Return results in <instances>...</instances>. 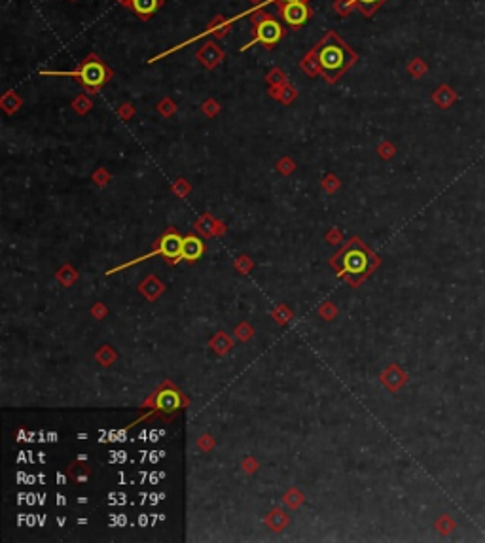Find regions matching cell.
<instances>
[{"label": "cell", "instance_id": "1", "mask_svg": "<svg viewBox=\"0 0 485 543\" xmlns=\"http://www.w3.org/2000/svg\"><path fill=\"white\" fill-rule=\"evenodd\" d=\"M317 63L324 76L334 81L355 63V54L336 34H328L317 49Z\"/></svg>", "mask_w": 485, "mask_h": 543}, {"label": "cell", "instance_id": "2", "mask_svg": "<svg viewBox=\"0 0 485 543\" xmlns=\"http://www.w3.org/2000/svg\"><path fill=\"white\" fill-rule=\"evenodd\" d=\"M68 76H78V78H80L88 88L99 89L102 84L108 80V70L102 67L101 63L95 59V57L93 59L89 57V59L82 65L78 72H70Z\"/></svg>", "mask_w": 485, "mask_h": 543}, {"label": "cell", "instance_id": "3", "mask_svg": "<svg viewBox=\"0 0 485 543\" xmlns=\"http://www.w3.org/2000/svg\"><path fill=\"white\" fill-rule=\"evenodd\" d=\"M281 36H283V27H281L275 19L265 17V19L258 23L254 42H260V44H263L265 47H271L281 40ZM254 42H252V44H254ZM252 44H250V46H252Z\"/></svg>", "mask_w": 485, "mask_h": 543}, {"label": "cell", "instance_id": "4", "mask_svg": "<svg viewBox=\"0 0 485 543\" xmlns=\"http://www.w3.org/2000/svg\"><path fill=\"white\" fill-rule=\"evenodd\" d=\"M281 15H283V19L288 23L290 27H302L303 23H307V19L311 17V10L300 0V2L284 4L281 8Z\"/></svg>", "mask_w": 485, "mask_h": 543}, {"label": "cell", "instance_id": "5", "mask_svg": "<svg viewBox=\"0 0 485 543\" xmlns=\"http://www.w3.org/2000/svg\"><path fill=\"white\" fill-rule=\"evenodd\" d=\"M182 246H184V241L175 233H171L162 241V252L167 258H178L182 254Z\"/></svg>", "mask_w": 485, "mask_h": 543}, {"label": "cell", "instance_id": "6", "mask_svg": "<svg viewBox=\"0 0 485 543\" xmlns=\"http://www.w3.org/2000/svg\"><path fill=\"white\" fill-rule=\"evenodd\" d=\"M203 254V242L196 237H188V239H184V246H182V255L186 258V260H196L199 255Z\"/></svg>", "mask_w": 485, "mask_h": 543}, {"label": "cell", "instance_id": "7", "mask_svg": "<svg viewBox=\"0 0 485 543\" xmlns=\"http://www.w3.org/2000/svg\"><path fill=\"white\" fill-rule=\"evenodd\" d=\"M160 4H162V0H133L131 2L133 10L141 17H150L152 14H155V10L160 8Z\"/></svg>", "mask_w": 485, "mask_h": 543}, {"label": "cell", "instance_id": "8", "mask_svg": "<svg viewBox=\"0 0 485 543\" xmlns=\"http://www.w3.org/2000/svg\"><path fill=\"white\" fill-rule=\"evenodd\" d=\"M157 407L163 411H175L178 407V396L175 392H163L157 396Z\"/></svg>", "mask_w": 485, "mask_h": 543}, {"label": "cell", "instance_id": "9", "mask_svg": "<svg viewBox=\"0 0 485 543\" xmlns=\"http://www.w3.org/2000/svg\"><path fill=\"white\" fill-rule=\"evenodd\" d=\"M345 262H351V265H347L349 271H357L358 273V271H362L364 265H366V258H364L362 252H351Z\"/></svg>", "mask_w": 485, "mask_h": 543}, {"label": "cell", "instance_id": "10", "mask_svg": "<svg viewBox=\"0 0 485 543\" xmlns=\"http://www.w3.org/2000/svg\"><path fill=\"white\" fill-rule=\"evenodd\" d=\"M381 2H383V0H357L358 8L362 10L364 14H371V12L381 4Z\"/></svg>", "mask_w": 485, "mask_h": 543}, {"label": "cell", "instance_id": "11", "mask_svg": "<svg viewBox=\"0 0 485 543\" xmlns=\"http://www.w3.org/2000/svg\"><path fill=\"white\" fill-rule=\"evenodd\" d=\"M284 4H288V2H300V0H283Z\"/></svg>", "mask_w": 485, "mask_h": 543}]
</instances>
